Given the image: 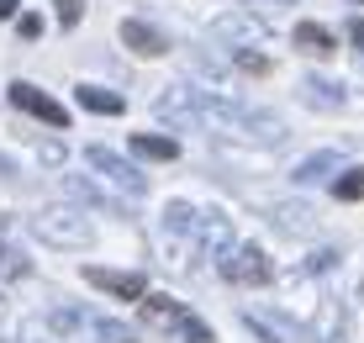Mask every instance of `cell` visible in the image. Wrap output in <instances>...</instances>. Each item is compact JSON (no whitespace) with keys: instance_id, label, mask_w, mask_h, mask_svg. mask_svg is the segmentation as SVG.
I'll return each instance as SVG.
<instances>
[{"instance_id":"obj_23","label":"cell","mask_w":364,"mask_h":343,"mask_svg":"<svg viewBox=\"0 0 364 343\" xmlns=\"http://www.w3.org/2000/svg\"><path fill=\"white\" fill-rule=\"evenodd\" d=\"M69 190H74L80 201H90V206H106V196H100V190H95L90 180H69Z\"/></svg>"},{"instance_id":"obj_11","label":"cell","mask_w":364,"mask_h":343,"mask_svg":"<svg viewBox=\"0 0 364 343\" xmlns=\"http://www.w3.org/2000/svg\"><path fill=\"white\" fill-rule=\"evenodd\" d=\"M137 307H143V317H148V322H159V327H180V317H185V307H180V301H169V296H143Z\"/></svg>"},{"instance_id":"obj_10","label":"cell","mask_w":364,"mask_h":343,"mask_svg":"<svg viewBox=\"0 0 364 343\" xmlns=\"http://www.w3.org/2000/svg\"><path fill=\"white\" fill-rule=\"evenodd\" d=\"M296 48H306V53H333L338 37L322 27V21H296Z\"/></svg>"},{"instance_id":"obj_19","label":"cell","mask_w":364,"mask_h":343,"mask_svg":"<svg viewBox=\"0 0 364 343\" xmlns=\"http://www.w3.org/2000/svg\"><path fill=\"white\" fill-rule=\"evenodd\" d=\"M359 196H364V169H348L338 180V201H359Z\"/></svg>"},{"instance_id":"obj_5","label":"cell","mask_w":364,"mask_h":343,"mask_svg":"<svg viewBox=\"0 0 364 343\" xmlns=\"http://www.w3.org/2000/svg\"><path fill=\"white\" fill-rule=\"evenodd\" d=\"M11 100H16L21 111H32V117H43L48 127H69V111L58 106L53 95H43L37 85H27V80H16V85H11Z\"/></svg>"},{"instance_id":"obj_2","label":"cell","mask_w":364,"mask_h":343,"mask_svg":"<svg viewBox=\"0 0 364 343\" xmlns=\"http://www.w3.org/2000/svg\"><path fill=\"white\" fill-rule=\"evenodd\" d=\"M217 270L228 275L232 285H264L269 275H274V270H269V259H264V248H254V243H237V248H228V253L217 259Z\"/></svg>"},{"instance_id":"obj_9","label":"cell","mask_w":364,"mask_h":343,"mask_svg":"<svg viewBox=\"0 0 364 343\" xmlns=\"http://www.w3.org/2000/svg\"><path fill=\"white\" fill-rule=\"evenodd\" d=\"M132 154L154 159V164H174L180 159V143H174V137H159V132H132Z\"/></svg>"},{"instance_id":"obj_8","label":"cell","mask_w":364,"mask_h":343,"mask_svg":"<svg viewBox=\"0 0 364 343\" xmlns=\"http://www.w3.org/2000/svg\"><path fill=\"white\" fill-rule=\"evenodd\" d=\"M80 106L85 111H95V117H122V111H127V100H122L117 90H106V85H80Z\"/></svg>"},{"instance_id":"obj_4","label":"cell","mask_w":364,"mask_h":343,"mask_svg":"<svg viewBox=\"0 0 364 343\" xmlns=\"http://www.w3.org/2000/svg\"><path fill=\"white\" fill-rule=\"evenodd\" d=\"M85 285H95V290H106V296H117V301H143V296H148V285H143V275H122V270H100V264H90V270H85Z\"/></svg>"},{"instance_id":"obj_17","label":"cell","mask_w":364,"mask_h":343,"mask_svg":"<svg viewBox=\"0 0 364 343\" xmlns=\"http://www.w3.org/2000/svg\"><path fill=\"white\" fill-rule=\"evenodd\" d=\"M180 338H185V343H217V338H211V327L200 322L196 312H185V317H180Z\"/></svg>"},{"instance_id":"obj_21","label":"cell","mask_w":364,"mask_h":343,"mask_svg":"<svg viewBox=\"0 0 364 343\" xmlns=\"http://www.w3.org/2000/svg\"><path fill=\"white\" fill-rule=\"evenodd\" d=\"M85 16V0H58V27H80Z\"/></svg>"},{"instance_id":"obj_12","label":"cell","mask_w":364,"mask_h":343,"mask_svg":"<svg viewBox=\"0 0 364 343\" xmlns=\"http://www.w3.org/2000/svg\"><path fill=\"white\" fill-rule=\"evenodd\" d=\"M211 32H217V37H243V43H259V37H264V21H259V16H222Z\"/></svg>"},{"instance_id":"obj_22","label":"cell","mask_w":364,"mask_h":343,"mask_svg":"<svg viewBox=\"0 0 364 343\" xmlns=\"http://www.w3.org/2000/svg\"><path fill=\"white\" fill-rule=\"evenodd\" d=\"M243 327H248V333H259V343H280V333H274V327H264L254 312H243Z\"/></svg>"},{"instance_id":"obj_13","label":"cell","mask_w":364,"mask_h":343,"mask_svg":"<svg viewBox=\"0 0 364 343\" xmlns=\"http://www.w3.org/2000/svg\"><path fill=\"white\" fill-rule=\"evenodd\" d=\"M301 100H311V106H322V111H338L343 106V90H338V85H322V80H306L301 85Z\"/></svg>"},{"instance_id":"obj_15","label":"cell","mask_w":364,"mask_h":343,"mask_svg":"<svg viewBox=\"0 0 364 343\" xmlns=\"http://www.w3.org/2000/svg\"><path fill=\"white\" fill-rule=\"evenodd\" d=\"M328 169H338V154H311V159L296 169V180H301V185H311V180H322Z\"/></svg>"},{"instance_id":"obj_24","label":"cell","mask_w":364,"mask_h":343,"mask_svg":"<svg viewBox=\"0 0 364 343\" xmlns=\"http://www.w3.org/2000/svg\"><path fill=\"white\" fill-rule=\"evenodd\" d=\"M21 343H64V338H53V333H48V327L27 322V327H21Z\"/></svg>"},{"instance_id":"obj_3","label":"cell","mask_w":364,"mask_h":343,"mask_svg":"<svg viewBox=\"0 0 364 343\" xmlns=\"http://www.w3.org/2000/svg\"><path fill=\"white\" fill-rule=\"evenodd\" d=\"M85 164H90V169H100L111 185H122L127 196H143V190H148V180L132 169L127 159H122V154H111V148H100V143H90V148H85Z\"/></svg>"},{"instance_id":"obj_7","label":"cell","mask_w":364,"mask_h":343,"mask_svg":"<svg viewBox=\"0 0 364 343\" xmlns=\"http://www.w3.org/2000/svg\"><path fill=\"white\" fill-rule=\"evenodd\" d=\"M196 238L211 248V259H222L228 248H237V243H232V222L222 217V211H206V217L196 222Z\"/></svg>"},{"instance_id":"obj_6","label":"cell","mask_w":364,"mask_h":343,"mask_svg":"<svg viewBox=\"0 0 364 343\" xmlns=\"http://www.w3.org/2000/svg\"><path fill=\"white\" fill-rule=\"evenodd\" d=\"M122 43H127L132 53H143V58L169 53V37L159 32V27H148V21H122Z\"/></svg>"},{"instance_id":"obj_16","label":"cell","mask_w":364,"mask_h":343,"mask_svg":"<svg viewBox=\"0 0 364 343\" xmlns=\"http://www.w3.org/2000/svg\"><path fill=\"white\" fill-rule=\"evenodd\" d=\"M90 327H95V333H100V338H106V343H143V338H137V333H132V327H122V322H111V317H95V322H90Z\"/></svg>"},{"instance_id":"obj_20","label":"cell","mask_w":364,"mask_h":343,"mask_svg":"<svg viewBox=\"0 0 364 343\" xmlns=\"http://www.w3.org/2000/svg\"><path fill=\"white\" fill-rule=\"evenodd\" d=\"M37 164H43V169H58V164H64V143H58V137L37 143Z\"/></svg>"},{"instance_id":"obj_26","label":"cell","mask_w":364,"mask_h":343,"mask_svg":"<svg viewBox=\"0 0 364 343\" xmlns=\"http://www.w3.org/2000/svg\"><path fill=\"white\" fill-rule=\"evenodd\" d=\"M16 32H21V37H43V21H37V16H21Z\"/></svg>"},{"instance_id":"obj_25","label":"cell","mask_w":364,"mask_h":343,"mask_svg":"<svg viewBox=\"0 0 364 343\" xmlns=\"http://www.w3.org/2000/svg\"><path fill=\"white\" fill-rule=\"evenodd\" d=\"M237 63H243V69H254V74H264V69H269V58H264V53H248V48L237 53Z\"/></svg>"},{"instance_id":"obj_27","label":"cell","mask_w":364,"mask_h":343,"mask_svg":"<svg viewBox=\"0 0 364 343\" xmlns=\"http://www.w3.org/2000/svg\"><path fill=\"white\" fill-rule=\"evenodd\" d=\"M16 6H21V0H0V21H6V16H16Z\"/></svg>"},{"instance_id":"obj_18","label":"cell","mask_w":364,"mask_h":343,"mask_svg":"<svg viewBox=\"0 0 364 343\" xmlns=\"http://www.w3.org/2000/svg\"><path fill=\"white\" fill-rule=\"evenodd\" d=\"M164 222L174 227V233H196V217H191V206H185V201H174V206L164 211Z\"/></svg>"},{"instance_id":"obj_1","label":"cell","mask_w":364,"mask_h":343,"mask_svg":"<svg viewBox=\"0 0 364 343\" xmlns=\"http://www.w3.org/2000/svg\"><path fill=\"white\" fill-rule=\"evenodd\" d=\"M32 233L43 238L48 248H90V222L80 217V211H64V206H53V211H43V217H32Z\"/></svg>"},{"instance_id":"obj_28","label":"cell","mask_w":364,"mask_h":343,"mask_svg":"<svg viewBox=\"0 0 364 343\" xmlns=\"http://www.w3.org/2000/svg\"><path fill=\"white\" fill-rule=\"evenodd\" d=\"M348 37H354V43L364 48V21H354V27H348Z\"/></svg>"},{"instance_id":"obj_14","label":"cell","mask_w":364,"mask_h":343,"mask_svg":"<svg viewBox=\"0 0 364 343\" xmlns=\"http://www.w3.org/2000/svg\"><path fill=\"white\" fill-rule=\"evenodd\" d=\"M274 227H280V233H311V211L306 206H274Z\"/></svg>"}]
</instances>
